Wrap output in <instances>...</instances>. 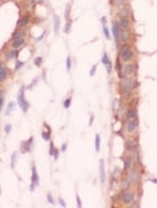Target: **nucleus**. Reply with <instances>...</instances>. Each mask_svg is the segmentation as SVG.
I'll use <instances>...</instances> for the list:
<instances>
[{
	"label": "nucleus",
	"instance_id": "nucleus-52",
	"mask_svg": "<svg viewBox=\"0 0 157 208\" xmlns=\"http://www.w3.org/2000/svg\"><path fill=\"white\" fill-rule=\"evenodd\" d=\"M24 1H30V0H24Z\"/></svg>",
	"mask_w": 157,
	"mask_h": 208
},
{
	"label": "nucleus",
	"instance_id": "nucleus-48",
	"mask_svg": "<svg viewBox=\"0 0 157 208\" xmlns=\"http://www.w3.org/2000/svg\"><path fill=\"white\" fill-rule=\"evenodd\" d=\"M101 23H102V26H106V18H105V16L101 18Z\"/></svg>",
	"mask_w": 157,
	"mask_h": 208
},
{
	"label": "nucleus",
	"instance_id": "nucleus-29",
	"mask_svg": "<svg viewBox=\"0 0 157 208\" xmlns=\"http://www.w3.org/2000/svg\"><path fill=\"white\" fill-rule=\"evenodd\" d=\"M94 144H96V151L100 152V149H101V137H100V134H96V141H94Z\"/></svg>",
	"mask_w": 157,
	"mask_h": 208
},
{
	"label": "nucleus",
	"instance_id": "nucleus-18",
	"mask_svg": "<svg viewBox=\"0 0 157 208\" xmlns=\"http://www.w3.org/2000/svg\"><path fill=\"white\" fill-rule=\"evenodd\" d=\"M118 16L120 18H129L130 16V9H129V7H121L120 8V11H118Z\"/></svg>",
	"mask_w": 157,
	"mask_h": 208
},
{
	"label": "nucleus",
	"instance_id": "nucleus-42",
	"mask_svg": "<svg viewBox=\"0 0 157 208\" xmlns=\"http://www.w3.org/2000/svg\"><path fill=\"white\" fill-rule=\"evenodd\" d=\"M47 201H48V203H50V204H52V205L55 204V201H54V197H52V196L50 195V193H48V195H47Z\"/></svg>",
	"mask_w": 157,
	"mask_h": 208
},
{
	"label": "nucleus",
	"instance_id": "nucleus-10",
	"mask_svg": "<svg viewBox=\"0 0 157 208\" xmlns=\"http://www.w3.org/2000/svg\"><path fill=\"white\" fill-rule=\"evenodd\" d=\"M138 129V120H128L126 125H125V130L128 133H134L136 130Z\"/></svg>",
	"mask_w": 157,
	"mask_h": 208
},
{
	"label": "nucleus",
	"instance_id": "nucleus-50",
	"mask_svg": "<svg viewBox=\"0 0 157 208\" xmlns=\"http://www.w3.org/2000/svg\"><path fill=\"white\" fill-rule=\"evenodd\" d=\"M34 1H35V3H43L44 0H34Z\"/></svg>",
	"mask_w": 157,
	"mask_h": 208
},
{
	"label": "nucleus",
	"instance_id": "nucleus-1",
	"mask_svg": "<svg viewBox=\"0 0 157 208\" xmlns=\"http://www.w3.org/2000/svg\"><path fill=\"white\" fill-rule=\"evenodd\" d=\"M134 58V51H133V49L130 47V44H122L121 47H120V59H121L122 62H130L132 59Z\"/></svg>",
	"mask_w": 157,
	"mask_h": 208
},
{
	"label": "nucleus",
	"instance_id": "nucleus-36",
	"mask_svg": "<svg viewBox=\"0 0 157 208\" xmlns=\"http://www.w3.org/2000/svg\"><path fill=\"white\" fill-rule=\"evenodd\" d=\"M129 185H130V183H129V180H125V181H122V184H121L122 191L128 189V188H129Z\"/></svg>",
	"mask_w": 157,
	"mask_h": 208
},
{
	"label": "nucleus",
	"instance_id": "nucleus-23",
	"mask_svg": "<svg viewBox=\"0 0 157 208\" xmlns=\"http://www.w3.org/2000/svg\"><path fill=\"white\" fill-rule=\"evenodd\" d=\"M13 58H17V50H9L5 53V61H11Z\"/></svg>",
	"mask_w": 157,
	"mask_h": 208
},
{
	"label": "nucleus",
	"instance_id": "nucleus-15",
	"mask_svg": "<svg viewBox=\"0 0 157 208\" xmlns=\"http://www.w3.org/2000/svg\"><path fill=\"white\" fill-rule=\"evenodd\" d=\"M130 39V31L129 30H121V35H120V40H121V44L128 43V40Z\"/></svg>",
	"mask_w": 157,
	"mask_h": 208
},
{
	"label": "nucleus",
	"instance_id": "nucleus-12",
	"mask_svg": "<svg viewBox=\"0 0 157 208\" xmlns=\"http://www.w3.org/2000/svg\"><path fill=\"white\" fill-rule=\"evenodd\" d=\"M101 61H102V65L106 67V71L110 74L112 70H113V67H112V62H110V59H109V55H108L106 53H104L102 54V59H101Z\"/></svg>",
	"mask_w": 157,
	"mask_h": 208
},
{
	"label": "nucleus",
	"instance_id": "nucleus-44",
	"mask_svg": "<svg viewBox=\"0 0 157 208\" xmlns=\"http://www.w3.org/2000/svg\"><path fill=\"white\" fill-rule=\"evenodd\" d=\"M129 207H130V208H138V207H140V204L137 203V201H132Z\"/></svg>",
	"mask_w": 157,
	"mask_h": 208
},
{
	"label": "nucleus",
	"instance_id": "nucleus-30",
	"mask_svg": "<svg viewBox=\"0 0 157 208\" xmlns=\"http://www.w3.org/2000/svg\"><path fill=\"white\" fill-rule=\"evenodd\" d=\"M102 31H104V35H105L106 39H110V38H112V34H110L109 28H108L106 26H102Z\"/></svg>",
	"mask_w": 157,
	"mask_h": 208
},
{
	"label": "nucleus",
	"instance_id": "nucleus-53",
	"mask_svg": "<svg viewBox=\"0 0 157 208\" xmlns=\"http://www.w3.org/2000/svg\"><path fill=\"white\" fill-rule=\"evenodd\" d=\"M1 1H5V0H1Z\"/></svg>",
	"mask_w": 157,
	"mask_h": 208
},
{
	"label": "nucleus",
	"instance_id": "nucleus-35",
	"mask_svg": "<svg viewBox=\"0 0 157 208\" xmlns=\"http://www.w3.org/2000/svg\"><path fill=\"white\" fill-rule=\"evenodd\" d=\"M66 70L70 71L71 70V58L67 57V59H66Z\"/></svg>",
	"mask_w": 157,
	"mask_h": 208
},
{
	"label": "nucleus",
	"instance_id": "nucleus-5",
	"mask_svg": "<svg viewBox=\"0 0 157 208\" xmlns=\"http://www.w3.org/2000/svg\"><path fill=\"white\" fill-rule=\"evenodd\" d=\"M120 199H121V201L124 204H130L132 201H134V192H132V191L129 189H125V191H122L121 193H120V196H118Z\"/></svg>",
	"mask_w": 157,
	"mask_h": 208
},
{
	"label": "nucleus",
	"instance_id": "nucleus-39",
	"mask_svg": "<svg viewBox=\"0 0 157 208\" xmlns=\"http://www.w3.org/2000/svg\"><path fill=\"white\" fill-rule=\"evenodd\" d=\"M120 173H121V169H120V168H114L113 169V173H112V176L116 179V176H120Z\"/></svg>",
	"mask_w": 157,
	"mask_h": 208
},
{
	"label": "nucleus",
	"instance_id": "nucleus-34",
	"mask_svg": "<svg viewBox=\"0 0 157 208\" xmlns=\"http://www.w3.org/2000/svg\"><path fill=\"white\" fill-rule=\"evenodd\" d=\"M70 105H71V97L66 98L65 101H63V107H65V109H69Z\"/></svg>",
	"mask_w": 157,
	"mask_h": 208
},
{
	"label": "nucleus",
	"instance_id": "nucleus-33",
	"mask_svg": "<svg viewBox=\"0 0 157 208\" xmlns=\"http://www.w3.org/2000/svg\"><path fill=\"white\" fill-rule=\"evenodd\" d=\"M4 106V90L0 91V109H3Z\"/></svg>",
	"mask_w": 157,
	"mask_h": 208
},
{
	"label": "nucleus",
	"instance_id": "nucleus-8",
	"mask_svg": "<svg viewBox=\"0 0 157 208\" xmlns=\"http://www.w3.org/2000/svg\"><path fill=\"white\" fill-rule=\"evenodd\" d=\"M31 175H32V179H31V187H30V191L32 192V191L38 187V184H39V176H38V172H36V167H35L34 164H32V168H31Z\"/></svg>",
	"mask_w": 157,
	"mask_h": 208
},
{
	"label": "nucleus",
	"instance_id": "nucleus-45",
	"mask_svg": "<svg viewBox=\"0 0 157 208\" xmlns=\"http://www.w3.org/2000/svg\"><path fill=\"white\" fill-rule=\"evenodd\" d=\"M77 207H82V201H81V197H79L78 195H77Z\"/></svg>",
	"mask_w": 157,
	"mask_h": 208
},
{
	"label": "nucleus",
	"instance_id": "nucleus-17",
	"mask_svg": "<svg viewBox=\"0 0 157 208\" xmlns=\"http://www.w3.org/2000/svg\"><path fill=\"white\" fill-rule=\"evenodd\" d=\"M118 24L121 27V30H129V27H130V20H129V18H120Z\"/></svg>",
	"mask_w": 157,
	"mask_h": 208
},
{
	"label": "nucleus",
	"instance_id": "nucleus-28",
	"mask_svg": "<svg viewBox=\"0 0 157 208\" xmlns=\"http://www.w3.org/2000/svg\"><path fill=\"white\" fill-rule=\"evenodd\" d=\"M13 107H15V102H9L8 107H7V110H5V115H11V114H12Z\"/></svg>",
	"mask_w": 157,
	"mask_h": 208
},
{
	"label": "nucleus",
	"instance_id": "nucleus-22",
	"mask_svg": "<svg viewBox=\"0 0 157 208\" xmlns=\"http://www.w3.org/2000/svg\"><path fill=\"white\" fill-rule=\"evenodd\" d=\"M61 30V16L59 15H54V32L58 34Z\"/></svg>",
	"mask_w": 157,
	"mask_h": 208
},
{
	"label": "nucleus",
	"instance_id": "nucleus-40",
	"mask_svg": "<svg viewBox=\"0 0 157 208\" xmlns=\"http://www.w3.org/2000/svg\"><path fill=\"white\" fill-rule=\"evenodd\" d=\"M96 71H97V65H93L92 69H90V73H89V75H90V77H94Z\"/></svg>",
	"mask_w": 157,
	"mask_h": 208
},
{
	"label": "nucleus",
	"instance_id": "nucleus-19",
	"mask_svg": "<svg viewBox=\"0 0 157 208\" xmlns=\"http://www.w3.org/2000/svg\"><path fill=\"white\" fill-rule=\"evenodd\" d=\"M137 118V109L136 107H130L126 111V121L128 120H136Z\"/></svg>",
	"mask_w": 157,
	"mask_h": 208
},
{
	"label": "nucleus",
	"instance_id": "nucleus-16",
	"mask_svg": "<svg viewBox=\"0 0 157 208\" xmlns=\"http://www.w3.org/2000/svg\"><path fill=\"white\" fill-rule=\"evenodd\" d=\"M31 18H30V15H24V16H22V18L19 19V22H17V27L19 28H24V27L30 23Z\"/></svg>",
	"mask_w": 157,
	"mask_h": 208
},
{
	"label": "nucleus",
	"instance_id": "nucleus-41",
	"mask_svg": "<svg viewBox=\"0 0 157 208\" xmlns=\"http://www.w3.org/2000/svg\"><path fill=\"white\" fill-rule=\"evenodd\" d=\"M125 3H126L125 0H117V1H116V4H117L120 8H121V7H125Z\"/></svg>",
	"mask_w": 157,
	"mask_h": 208
},
{
	"label": "nucleus",
	"instance_id": "nucleus-21",
	"mask_svg": "<svg viewBox=\"0 0 157 208\" xmlns=\"http://www.w3.org/2000/svg\"><path fill=\"white\" fill-rule=\"evenodd\" d=\"M44 126H46L47 130H43L42 132V138H43L44 141H50L51 140V129H50V126L47 124H44Z\"/></svg>",
	"mask_w": 157,
	"mask_h": 208
},
{
	"label": "nucleus",
	"instance_id": "nucleus-6",
	"mask_svg": "<svg viewBox=\"0 0 157 208\" xmlns=\"http://www.w3.org/2000/svg\"><path fill=\"white\" fill-rule=\"evenodd\" d=\"M112 34H113L114 40H116L117 46H120V44H121V40H120V35H121V27H120L118 22H112Z\"/></svg>",
	"mask_w": 157,
	"mask_h": 208
},
{
	"label": "nucleus",
	"instance_id": "nucleus-9",
	"mask_svg": "<svg viewBox=\"0 0 157 208\" xmlns=\"http://www.w3.org/2000/svg\"><path fill=\"white\" fill-rule=\"evenodd\" d=\"M128 180L130 184H138L140 183V173L136 168L129 169V175H128Z\"/></svg>",
	"mask_w": 157,
	"mask_h": 208
},
{
	"label": "nucleus",
	"instance_id": "nucleus-4",
	"mask_svg": "<svg viewBox=\"0 0 157 208\" xmlns=\"http://www.w3.org/2000/svg\"><path fill=\"white\" fill-rule=\"evenodd\" d=\"M24 93H26V87L23 86V87H20L19 94H17V103H19V106H20V109H22L23 113H27L28 109H30V103H28V101L26 99Z\"/></svg>",
	"mask_w": 157,
	"mask_h": 208
},
{
	"label": "nucleus",
	"instance_id": "nucleus-31",
	"mask_svg": "<svg viewBox=\"0 0 157 208\" xmlns=\"http://www.w3.org/2000/svg\"><path fill=\"white\" fill-rule=\"evenodd\" d=\"M42 63H43V58H42V57H36L34 59V65H35V66L40 67V66H42Z\"/></svg>",
	"mask_w": 157,
	"mask_h": 208
},
{
	"label": "nucleus",
	"instance_id": "nucleus-26",
	"mask_svg": "<svg viewBox=\"0 0 157 208\" xmlns=\"http://www.w3.org/2000/svg\"><path fill=\"white\" fill-rule=\"evenodd\" d=\"M121 59L118 58L117 61H116V69H117V71H118V77L120 78H122V65H121Z\"/></svg>",
	"mask_w": 157,
	"mask_h": 208
},
{
	"label": "nucleus",
	"instance_id": "nucleus-38",
	"mask_svg": "<svg viewBox=\"0 0 157 208\" xmlns=\"http://www.w3.org/2000/svg\"><path fill=\"white\" fill-rule=\"evenodd\" d=\"M118 109H120V101H118V99H114L113 101V110L117 111Z\"/></svg>",
	"mask_w": 157,
	"mask_h": 208
},
{
	"label": "nucleus",
	"instance_id": "nucleus-13",
	"mask_svg": "<svg viewBox=\"0 0 157 208\" xmlns=\"http://www.w3.org/2000/svg\"><path fill=\"white\" fill-rule=\"evenodd\" d=\"M8 75H9V70L4 66V63H1V65H0V82L3 83V82L7 79Z\"/></svg>",
	"mask_w": 157,
	"mask_h": 208
},
{
	"label": "nucleus",
	"instance_id": "nucleus-46",
	"mask_svg": "<svg viewBox=\"0 0 157 208\" xmlns=\"http://www.w3.org/2000/svg\"><path fill=\"white\" fill-rule=\"evenodd\" d=\"M11 129H12V126H11V125H5V126H4V132L5 133H9V132H11Z\"/></svg>",
	"mask_w": 157,
	"mask_h": 208
},
{
	"label": "nucleus",
	"instance_id": "nucleus-25",
	"mask_svg": "<svg viewBox=\"0 0 157 208\" xmlns=\"http://www.w3.org/2000/svg\"><path fill=\"white\" fill-rule=\"evenodd\" d=\"M125 148H126V151H129V152L137 151V145H136V144H133L130 140H128V141L125 142Z\"/></svg>",
	"mask_w": 157,
	"mask_h": 208
},
{
	"label": "nucleus",
	"instance_id": "nucleus-24",
	"mask_svg": "<svg viewBox=\"0 0 157 208\" xmlns=\"http://www.w3.org/2000/svg\"><path fill=\"white\" fill-rule=\"evenodd\" d=\"M50 156H54V159L58 160V157H59V152H58V149L54 146V144L52 142H50Z\"/></svg>",
	"mask_w": 157,
	"mask_h": 208
},
{
	"label": "nucleus",
	"instance_id": "nucleus-11",
	"mask_svg": "<svg viewBox=\"0 0 157 208\" xmlns=\"http://www.w3.org/2000/svg\"><path fill=\"white\" fill-rule=\"evenodd\" d=\"M32 142H34V137L31 136L27 141H23L22 144H20V152H22V153H28V152H31V149H32Z\"/></svg>",
	"mask_w": 157,
	"mask_h": 208
},
{
	"label": "nucleus",
	"instance_id": "nucleus-49",
	"mask_svg": "<svg viewBox=\"0 0 157 208\" xmlns=\"http://www.w3.org/2000/svg\"><path fill=\"white\" fill-rule=\"evenodd\" d=\"M66 149H67V144H63V145H62V148H61V152H65Z\"/></svg>",
	"mask_w": 157,
	"mask_h": 208
},
{
	"label": "nucleus",
	"instance_id": "nucleus-37",
	"mask_svg": "<svg viewBox=\"0 0 157 208\" xmlns=\"http://www.w3.org/2000/svg\"><path fill=\"white\" fill-rule=\"evenodd\" d=\"M70 9H71V4H67L66 5V13H65V16L67 20L70 19Z\"/></svg>",
	"mask_w": 157,
	"mask_h": 208
},
{
	"label": "nucleus",
	"instance_id": "nucleus-47",
	"mask_svg": "<svg viewBox=\"0 0 157 208\" xmlns=\"http://www.w3.org/2000/svg\"><path fill=\"white\" fill-rule=\"evenodd\" d=\"M59 205H61V207H63V208H65L66 205H67V204H66V201H65V200H63V199H59Z\"/></svg>",
	"mask_w": 157,
	"mask_h": 208
},
{
	"label": "nucleus",
	"instance_id": "nucleus-2",
	"mask_svg": "<svg viewBox=\"0 0 157 208\" xmlns=\"http://www.w3.org/2000/svg\"><path fill=\"white\" fill-rule=\"evenodd\" d=\"M134 79H132L130 77H124L120 79V91L124 95L125 94H130L132 90H134Z\"/></svg>",
	"mask_w": 157,
	"mask_h": 208
},
{
	"label": "nucleus",
	"instance_id": "nucleus-7",
	"mask_svg": "<svg viewBox=\"0 0 157 208\" xmlns=\"http://www.w3.org/2000/svg\"><path fill=\"white\" fill-rule=\"evenodd\" d=\"M134 71H136L134 65L132 62H128L126 65L122 66V78H124V77H132L134 74ZM120 79H121V78H120Z\"/></svg>",
	"mask_w": 157,
	"mask_h": 208
},
{
	"label": "nucleus",
	"instance_id": "nucleus-51",
	"mask_svg": "<svg viewBox=\"0 0 157 208\" xmlns=\"http://www.w3.org/2000/svg\"><path fill=\"white\" fill-rule=\"evenodd\" d=\"M150 181H153V183H154V184H157V179H152Z\"/></svg>",
	"mask_w": 157,
	"mask_h": 208
},
{
	"label": "nucleus",
	"instance_id": "nucleus-32",
	"mask_svg": "<svg viewBox=\"0 0 157 208\" xmlns=\"http://www.w3.org/2000/svg\"><path fill=\"white\" fill-rule=\"evenodd\" d=\"M70 28H71V19H69V20H67L65 28H63V32H65V34H69V32H70Z\"/></svg>",
	"mask_w": 157,
	"mask_h": 208
},
{
	"label": "nucleus",
	"instance_id": "nucleus-14",
	"mask_svg": "<svg viewBox=\"0 0 157 208\" xmlns=\"http://www.w3.org/2000/svg\"><path fill=\"white\" fill-rule=\"evenodd\" d=\"M100 177H101V183L105 184L106 183V171H105V161L100 160Z\"/></svg>",
	"mask_w": 157,
	"mask_h": 208
},
{
	"label": "nucleus",
	"instance_id": "nucleus-3",
	"mask_svg": "<svg viewBox=\"0 0 157 208\" xmlns=\"http://www.w3.org/2000/svg\"><path fill=\"white\" fill-rule=\"evenodd\" d=\"M24 36H26V32L23 31L22 28H20V30H16V31L13 32L12 34V43H11L12 49L19 50L22 47L23 44H24Z\"/></svg>",
	"mask_w": 157,
	"mask_h": 208
},
{
	"label": "nucleus",
	"instance_id": "nucleus-43",
	"mask_svg": "<svg viewBox=\"0 0 157 208\" xmlns=\"http://www.w3.org/2000/svg\"><path fill=\"white\" fill-rule=\"evenodd\" d=\"M23 65H24V63H23L22 61H17V62H16V66H15V70H19V69H20Z\"/></svg>",
	"mask_w": 157,
	"mask_h": 208
},
{
	"label": "nucleus",
	"instance_id": "nucleus-20",
	"mask_svg": "<svg viewBox=\"0 0 157 208\" xmlns=\"http://www.w3.org/2000/svg\"><path fill=\"white\" fill-rule=\"evenodd\" d=\"M132 164H133V157L126 156V157L124 159V171H125V172L129 171V169L132 168Z\"/></svg>",
	"mask_w": 157,
	"mask_h": 208
},
{
	"label": "nucleus",
	"instance_id": "nucleus-27",
	"mask_svg": "<svg viewBox=\"0 0 157 208\" xmlns=\"http://www.w3.org/2000/svg\"><path fill=\"white\" fill-rule=\"evenodd\" d=\"M17 155H19V153H17V152H13L12 153V157H11V168H15V167H16V161H17Z\"/></svg>",
	"mask_w": 157,
	"mask_h": 208
}]
</instances>
